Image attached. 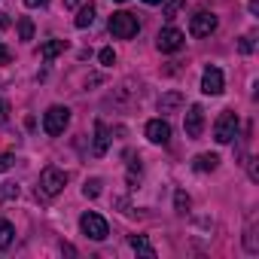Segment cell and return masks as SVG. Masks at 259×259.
Wrapping results in <instances>:
<instances>
[{"mask_svg": "<svg viewBox=\"0 0 259 259\" xmlns=\"http://www.w3.org/2000/svg\"><path fill=\"white\" fill-rule=\"evenodd\" d=\"M107 28H110V34H113L116 40H132V37H138L141 22H138L135 13H125V10H122V13H113V16H110Z\"/></svg>", "mask_w": 259, "mask_h": 259, "instance_id": "6da1fadb", "label": "cell"}, {"mask_svg": "<svg viewBox=\"0 0 259 259\" xmlns=\"http://www.w3.org/2000/svg\"><path fill=\"white\" fill-rule=\"evenodd\" d=\"M70 125V110L67 107H49L46 113H43V132L49 135V138H58V135H64V128Z\"/></svg>", "mask_w": 259, "mask_h": 259, "instance_id": "7a4b0ae2", "label": "cell"}, {"mask_svg": "<svg viewBox=\"0 0 259 259\" xmlns=\"http://www.w3.org/2000/svg\"><path fill=\"white\" fill-rule=\"evenodd\" d=\"M238 128H241L238 116H235L232 110H223L220 119L213 122V138H217V144H232V141L238 138Z\"/></svg>", "mask_w": 259, "mask_h": 259, "instance_id": "3957f363", "label": "cell"}, {"mask_svg": "<svg viewBox=\"0 0 259 259\" xmlns=\"http://www.w3.org/2000/svg\"><path fill=\"white\" fill-rule=\"evenodd\" d=\"M79 229H82V235L92 238V241H104V238L110 235L107 220H104L101 213H95V210H85V213L79 217Z\"/></svg>", "mask_w": 259, "mask_h": 259, "instance_id": "277c9868", "label": "cell"}, {"mask_svg": "<svg viewBox=\"0 0 259 259\" xmlns=\"http://www.w3.org/2000/svg\"><path fill=\"white\" fill-rule=\"evenodd\" d=\"M67 186V174L61 171V168H55V165H49V168H43V174H40V192L43 195H58L61 189Z\"/></svg>", "mask_w": 259, "mask_h": 259, "instance_id": "5b68a950", "label": "cell"}, {"mask_svg": "<svg viewBox=\"0 0 259 259\" xmlns=\"http://www.w3.org/2000/svg\"><path fill=\"white\" fill-rule=\"evenodd\" d=\"M183 43H186V34H183V31H177V28H162V31H159V37H156L159 52H177Z\"/></svg>", "mask_w": 259, "mask_h": 259, "instance_id": "8992f818", "label": "cell"}, {"mask_svg": "<svg viewBox=\"0 0 259 259\" xmlns=\"http://www.w3.org/2000/svg\"><path fill=\"white\" fill-rule=\"evenodd\" d=\"M217 31V16L213 13H195L189 22V34L192 37H210Z\"/></svg>", "mask_w": 259, "mask_h": 259, "instance_id": "52a82bcc", "label": "cell"}, {"mask_svg": "<svg viewBox=\"0 0 259 259\" xmlns=\"http://www.w3.org/2000/svg\"><path fill=\"white\" fill-rule=\"evenodd\" d=\"M183 128H186V135H189V138H201V132H204V110H201L198 104H192V107L186 110V116H183Z\"/></svg>", "mask_w": 259, "mask_h": 259, "instance_id": "ba28073f", "label": "cell"}, {"mask_svg": "<svg viewBox=\"0 0 259 259\" xmlns=\"http://www.w3.org/2000/svg\"><path fill=\"white\" fill-rule=\"evenodd\" d=\"M147 138H150V144L165 147V144L171 141V125H168L165 119H150V122H147Z\"/></svg>", "mask_w": 259, "mask_h": 259, "instance_id": "9c48e42d", "label": "cell"}, {"mask_svg": "<svg viewBox=\"0 0 259 259\" xmlns=\"http://www.w3.org/2000/svg\"><path fill=\"white\" fill-rule=\"evenodd\" d=\"M201 92L204 95H223V70L220 67H204V73H201Z\"/></svg>", "mask_w": 259, "mask_h": 259, "instance_id": "30bf717a", "label": "cell"}, {"mask_svg": "<svg viewBox=\"0 0 259 259\" xmlns=\"http://www.w3.org/2000/svg\"><path fill=\"white\" fill-rule=\"evenodd\" d=\"M110 150V135H107V125L104 122H95V144H92V153L95 156H104Z\"/></svg>", "mask_w": 259, "mask_h": 259, "instance_id": "8fae6325", "label": "cell"}, {"mask_svg": "<svg viewBox=\"0 0 259 259\" xmlns=\"http://www.w3.org/2000/svg\"><path fill=\"white\" fill-rule=\"evenodd\" d=\"M128 244H132L135 253H141V256H147V259H156V250H153V244H150L144 235H132V238H128Z\"/></svg>", "mask_w": 259, "mask_h": 259, "instance_id": "7c38bea8", "label": "cell"}, {"mask_svg": "<svg viewBox=\"0 0 259 259\" xmlns=\"http://www.w3.org/2000/svg\"><path fill=\"white\" fill-rule=\"evenodd\" d=\"M67 49V40H46L43 46H40V58H46V61H52L55 55H61Z\"/></svg>", "mask_w": 259, "mask_h": 259, "instance_id": "4fadbf2b", "label": "cell"}, {"mask_svg": "<svg viewBox=\"0 0 259 259\" xmlns=\"http://www.w3.org/2000/svg\"><path fill=\"white\" fill-rule=\"evenodd\" d=\"M217 165H220V156H213V153H201V156L192 159V168L201 171V174H204V171H213Z\"/></svg>", "mask_w": 259, "mask_h": 259, "instance_id": "5bb4252c", "label": "cell"}, {"mask_svg": "<svg viewBox=\"0 0 259 259\" xmlns=\"http://www.w3.org/2000/svg\"><path fill=\"white\" fill-rule=\"evenodd\" d=\"M92 22H95V4H82L79 7V16L73 19V25L76 28H89Z\"/></svg>", "mask_w": 259, "mask_h": 259, "instance_id": "9a60e30c", "label": "cell"}, {"mask_svg": "<svg viewBox=\"0 0 259 259\" xmlns=\"http://www.w3.org/2000/svg\"><path fill=\"white\" fill-rule=\"evenodd\" d=\"M180 104H183V95H180V92H168V95L159 98V110H162V113H171V110L180 107Z\"/></svg>", "mask_w": 259, "mask_h": 259, "instance_id": "2e32d148", "label": "cell"}, {"mask_svg": "<svg viewBox=\"0 0 259 259\" xmlns=\"http://www.w3.org/2000/svg\"><path fill=\"white\" fill-rule=\"evenodd\" d=\"M13 238H16V226L10 220H0V250H7L13 244Z\"/></svg>", "mask_w": 259, "mask_h": 259, "instance_id": "e0dca14e", "label": "cell"}, {"mask_svg": "<svg viewBox=\"0 0 259 259\" xmlns=\"http://www.w3.org/2000/svg\"><path fill=\"white\" fill-rule=\"evenodd\" d=\"M186 7V0H165V19L168 22H174L177 16H180V10Z\"/></svg>", "mask_w": 259, "mask_h": 259, "instance_id": "ac0fdd59", "label": "cell"}, {"mask_svg": "<svg viewBox=\"0 0 259 259\" xmlns=\"http://www.w3.org/2000/svg\"><path fill=\"white\" fill-rule=\"evenodd\" d=\"M19 40H34V22L28 16L19 19Z\"/></svg>", "mask_w": 259, "mask_h": 259, "instance_id": "d6986e66", "label": "cell"}, {"mask_svg": "<svg viewBox=\"0 0 259 259\" xmlns=\"http://www.w3.org/2000/svg\"><path fill=\"white\" fill-rule=\"evenodd\" d=\"M174 204H177V213H186V210H189V195H186L183 189H177V192H174Z\"/></svg>", "mask_w": 259, "mask_h": 259, "instance_id": "ffe728a7", "label": "cell"}, {"mask_svg": "<svg viewBox=\"0 0 259 259\" xmlns=\"http://www.w3.org/2000/svg\"><path fill=\"white\" fill-rule=\"evenodd\" d=\"M10 198H19V186L16 183H4V186H0V201H10Z\"/></svg>", "mask_w": 259, "mask_h": 259, "instance_id": "44dd1931", "label": "cell"}, {"mask_svg": "<svg viewBox=\"0 0 259 259\" xmlns=\"http://www.w3.org/2000/svg\"><path fill=\"white\" fill-rule=\"evenodd\" d=\"M82 192H85V198H98V192H101V180H98V177L89 180V183L82 186Z\"/></svg>", "mask_w": 259, "mask_h": 259, "instance_id": "7402d4cb", "label": "cell"}, {"mask_svg": "<svg viewBox=\"0 0 259 259\" xmlns=\"http://www.w3.org/2000/svg\"><path fill=\"white\" fill-rule=\"evenodd\" d=\"M98 58H101V64H104V67H110V64L116 61V52H113V49H101V55H98Z\"/></svg>", "mask_w": 259, "mask_h": 259, "instance_id": "603a6c76", "label": "cell"}, {"mask_svg": "<svg viewBox=\"0 0 259 259\" xmlns=\"http://www.w3.org/2000/svg\"><path fill=\"white\" fill-rule=\"evenodd\" d=\"M238 49H241L244 55H250V52H253V37H241V43H238Z\"/></svg>", "mask_w": 259, "mask_h": 259, "instance_id": "cb8c5ba5", "label": "cell"}, {"mask_svg": "<svg viewBox=\"0 0 259 259\" xmlns=\"http://www.w3.org/2000/svg\"><path fill=\"white\" fill-rule=\"evenodd\" d=\"M13 162H16V159H13L10 153H7V156H0V174H4V171H10V168H13Z\"/></svg>", "mask_w": 259, "mask_h": 259, "instance_id": "d4e9b609", "label": "cell"}, {"mask_svg": "<svg viewBox=\"0 0 259 259\" xmlns=\"http://www.w3.org/2000/svg\"><path fill=\"white\" fill-rule=\"evenodd\" d=\"M10 58H13V55H10V49L0 43V64H10Z\"/></svg>", "mask_w": 259, "mask_h": 259, "instance_id": "484cf974", "label": "cell"}, {"mask_svg": "<svg viewBox=\"0 0 259 259\" xmlns=\"http://www.w3.org/2000/svg\"><path fill=\"white\" fill-rule=\"evenodd\" d=\"M49 0H25V7H31V10H40V7H46Z\"/></svg>", "mask_w": 259, "mask_h": 259, "instance_id": "4316f807", "label": "cell"}, {"mask_svg": "<svg viewBox=\"0 0 259 259\" xmlns=\"http://www.w3.org/2000/svg\"><path fill=\"white\" fill-rule=\"evenodd\" d=\"M0 122H7V104L0 101Z\"/></svg>", "mask_w": 259, "mask_h": 259, "instance_id": "83f0119b", "label": "cell"}, {"mask_svg": "<svg viewBox=\"0 0 259 259\" xmlns=\"http://www.w3.org/2000/svg\"><path fill=\"white\" fill-rule=\"evenodd\" d=\"M4 28H10V16H0V31Z\"/></svg>", "mask_w": 259, "mask_h": 259, "instance_id": "f1b7e54d", "label": "cell"}, {"mask_svg": "<svg viewBox=\"0 0 259 259\" xmlns=\"http://www.w3.org/2000/svg\"><path fill=\"white\" fill-rule=\"evenodd\" d=\"M76 4H79V0H64V7H67V10H73Z\"/></svg>", "mask_w": 259, "mask_h": 259, "instance_id": "f546056e", "label": "cell"}, {"mask_svg": "<svg viewBox=\"0 0 259 259\" xmlns=\"http://www.w3.org/2000/svg\"><path fill=\"white\" fill-rule=\"evenodd\" d=\"M144 4H150V7H159V4H165V0H144Z\"/></svg>", "mask_w": 259, "mask_h": 259, "instance_id": "4dcf8cb0", "label": "cell"}, {"mask_svg": "<svg viewBox=\"0 0 259 259\" xmlns=\"http://www.w3.org/2000/svg\"><path fill=\"white\" fill-rule=\"evenodd\" d=\"M116 4H128V0H116Z\"/></svg>", "mask_w": 259, "mask_h": 259, "instance_id": "1f68e13d", "label": "cell"}]
</instances>
